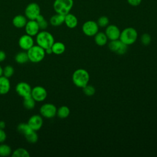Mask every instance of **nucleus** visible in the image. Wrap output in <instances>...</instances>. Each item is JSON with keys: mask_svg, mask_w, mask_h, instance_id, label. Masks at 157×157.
Here are the masks:
<instances>
[{"mask_svg": "<svg viewBox=\"0 0 157 157\" xmlns=\"http://www.w3.org/2000/svg\"><path fill=\"white\" fill-rule=\"evenodd\" d=\"M72 79L74 84L79 88H83L88 85L90 80V74L84 69H77L72 74Z\"/></svg>", "mask_w": 157, "mask_h": 157, "instance_id": "f257e3e1", "label": "nucleus"}, {"mask_svg": "<svg viewBox=\"0 0 157 157\" xmlns=\"http://www.w3.org/2000/svg\"><path fill=\"white\" fill-rule=\"evenodd\" d=\"M36 40L37 44L44 50L51 47L55 42L53 35L50 33L45 30L39 31L37 33Z\"/></svg>", "mask_w": 157, "mask_h": 157, "instance_id": "f03ea898", "label": "nucleus"}, {"mask_svg": "<svg viewBox=\"0 0 157 157\" xmlns=\"http://www.w3.org/2000/svg\"><path fill=\"white\" fill-rule=\"evenodd\" d=\"M138 36L136 29L132 27H128L121 31L119 39L127 45L133 44Z\"/></svg>", "mask_w": 157, "mask_h": 157, "instance_id": "7ed1b4c3", "label": "nucleus"}, {"mask_svg": "<svg viewBox=\"0 0 157 157\" xmlns=\"http://www.w3.org/2000/svg\"><path fill=\"white\" fill-rule=\"evenodd\" d=\"M73 6V0H55L53 4V7L55 12L64 15L70 13Z\"/></svg>", "mask_w": 157, "mask_h": 157, "instance_id": "20e7f679", "label": "nucleus"}, {"mask_svg": "<svg viewBox=\"0 0 157 157\" xmlns=\"http://www.w3.org/2000/svg\"><path fill=\"white\" fill-rule=\"evenodd\" d=\"M29 60L33 63H39L42 61L45 56V50L39 46L33 45L27 50Z\"/></svg>", "mask_w": 157, "mask_h": 157, "instance_id": "39448f33", "label": "nucleus"}, {"mask_svg": "<svg viewBox=\"0 0 157 157\" xmlns=\"http://www.w3.org/2000/svg\"><path fill=\"white\" fill-rule=\"evenodd\" d=\"M39 14H40V7L36 2L29 3L25 9V15L28 20H35Z\"/></svg>", "mask_w": 157, "mask_h": 157, "instance_id": "423d86ee", "label": "nucleus"}, {"mask_svg": "<svg viewBox=\"0 0 157 157\" xmlns=\"http://www.w3.org/2000/svg\"><path fill=\"white\" fill-rule=\"evenodd\" d=\"M99 31L97 22L93 20H88L82 25V31L85 35L89 37L94 36Z\"/></svg>", "mask_w": 157, "mask_h": 157, "instance_id": "0eeeda50", "label": "nucleus"}, {"mask_svg": "<svg viewBox=\"0 0 157 157\" xmlns=\"http://www.w3.org/2000/svg\"><path fill=\"white\" fill-rule=\"evenodd\" d=\"M108 47L111 51L120 55L124 54L128 49V45L122 42L120 39L110 40Z\"/></svg>", "mask_w": 157, "mask_h": 157, "instance_id": "6e6552de", "label": "nucleus"}, {"mask_svg": "<svg viewBox=\"0 0 157 157\" xmlns=\"http://www.w3.org/2000/svg\"><path fill=\"white\" fill-rule=\"evenodd\" d=\"M40 115L46 118H52L56 115L57 109L56 106L52 103H45L40 108Z\"/></svg>", "mask_w": 157, "mask_h": 157, "instance_id": "1a4fd4ad", "label": "nucleus"}, {"mask_svg": "<svg viewBox=\"0 0 157 157\" xmlns=\"http://www.w3.org/2000/svg\"><path fill=\"white\" fill-rule=\"evenodd\" d=\"M31 96L37 102L44 101L47 96V92L45 88L41 86H36L32 88Z\"/></svg>", "mask_w": 157, "mask_h": 157, "instance_id": "9d476101", "label": "nucleus"}, {"mask_svg": "<svg viewBox=\"0 0 157 157\" xmlns=\"http://www.w3.org/2000/svg\"><path fill=\"white\" fill-rule=\"evenodd\" d=\"M31 90L32 88L31 86L28 83L25 82L18 83L15 87V91L17 93L23 98L30 96L31 93Z\"/></svg>", "mask_w": 157, "mask_h": 157, "instance_id": "9b49d317", "label": "nucleus"}, {"mask_svg": "<svg viewBox=\"0 0 157 157\" xmlns=\"http://www.w3.org/2000/svg\"><path fill=\"white\" fill-rule=\"evenodd\" d=\"M105 33L110 40L119 39L121 31L115 25H109L105 29Z\"/></svg>", "mask_w": 157, "mask_h": 157, "instance_id": "f8f14e48", "label": "nucleus"}, {"mask_svg": "<svg viewBox=\"0 0 157 157\" xmlns=\"http://www.w3.org/2000/svg\"><path fill=\"white\" fill-rule=\"evenodd\" d=\"M18 45L21 49L27 51L34 45L33 37L27 34L21 36L18 40Z\"/></svg>", "mask_w": 157, "mask_h": 157, "instance_id": "ddd939ff", "label": "nucleus"}, {"mask_svg": "<svg viewBox=\"0 0 157 157\" xmlns=\"http://www.w3.org/2000/svg\"><path fill=\"white\" fill-rule=\"evenodd\" d=\"M26 33L31 36H34L39 32V26L37 22L35 20H29L27 21L25 26Z\"/></svg>", "mask_w": 157, "mask_h": 157, "instance_id": "4468645a", "label": "nucleus"}, {"mask_svg": "<svg viewBox=\"0 0 157 157\" xmlns=\"http://www.w3.org/2000/svg\"><path fill=\"white\" fill-rule=\"evenodd\" d=\"M28 123L33 130L36 131L40 129L42 126L43 120L41 116L39 115H34L29 118Z\"/></svg>", "mask_w": 157, "mask_h": 157, "instance_id": "2eb2a0df", "label": "nucleus"}, {"mask_svg": "<svg viewBox=\"0 0 157 157\" xmlns=\"http://www.w3.org/2000/svg\"><path fill=\"white\" fill-rule=\"evenodd\" d=\"M66 26L69 28H75L78 25V19L75 15L69 13L64 16V23Z\"/></svg>", "mask_w": 157, "mask_h": 157, "instance_id": "dca6fc26", "label": "nucleus"}, {"mask_svg": "<svg viewBox=\"0 0 157 157\" xmlns=\"http://www.w3.org/2000/svg\"><path fill=\"white\" fill-rule=\"evenodd\" d=\"M10 88V83L9 78L2 75L0 77V94H7Z\"/></svg>", "mask_w": 157, "mask_h": 157, "instance_id": "f3484780", "label": "nucleus"}, {"mask_svg": "<svg viewBox=\"0 0 157 157\" xmlns=\"http://www.w3.org/2000/svg\"><path fill=\"white\" fill-rule=\"evenodd\" d=\"M27 21V18L23 15H17L12 19L13 25L17 28H24Z\"/></svg>", "mask_w": 157, "mask_h": 157, "instance_id": "a211bd4d", "label": "nucleus"}, {"mask_svg": "<svg viewBox=\"0 0 157 157\" xmlns=\"http://www.w3.org/2000/svg\"><path fill=\"white\" fill-rule=\"evenodd\" d=\"M64 15L56 13L50 18V23L53 26H59L64 23Z\"/></svg>", "mask_w": 157, "mask_h": 157, "instance_id": "6ab92c4d", "label": "nucleus"}, {"mask_svg": "<svg viewBox=\"0 0 157 157\" xmlns=\"http://www.w3.org/2000/svg\"><path fill=\"white\" fill-rule=\"evenodd\" d=\"M94 42L98 46H104L107 42L108 38L105 33L98 32L94 36Z\"/></svg>", "mask_w": 157, "mask_h": 157, "instance_id": "aec40b11", "label": "nucleus"}, {"mask_svg": "<svg viewBox=\"0 0 157 157\" xmlns=\"http://www.w3.org/2000/svg\"><path fill=\"white\" fill-rule=\"evenodd\" d=\"M51 48H52L53 53L55 55L63 54L66 50L65 45L61 42H54L52 46L51 47Z\"/></svg>", "mask_w": 157, "mask_h": 157, "instance_id": "412c9836", "label": "nucleus"}, {"mask_svg": "<svg viewBox=\"0 0 157 157\" xmlns=\"http://www.w3.org/2000/svg\"><path fill=\"white\" fill-rule=\"evenodd\" d=\"M23 104L25 108L28 110L33 109L36 105V101L33 98V97L30 95L29 96L23 98Z\"/></svg>", "mask_w": 157, "mask_h": 157, "instance_id": "4be33fe9", "label": "nucleus"}, {"mask_svg": "<svg viewBox=\"0 0 157 157\" xmlns=\"http://www.w3.org/2000/svg\"><path fill=\"white\" fill-rule=\"evenodd\" d=\"M70 114V109L67 106L63 105L59 107L56 111L57 116L61 119H64L67 118Z\"/></svg>", "mask_w": 157, "mask_h": 157, "instance_id": "5701e85b", "label": "nucleus"}, {"mask_svg": "<svg viewBox=\"0 0 157 157\" xmlns=\"http://www.w3.org/2000/svg\"><path fill=\"white\" fill-rule=\"evenodd\" d=\"M15 61L18 64H24L26 63L28 60V56L27 52H20L18 53L15 57Z\"/></svg>", "mask_w": 157, "mask_h": 157, "instance_id": "b1692460", "label": "nucleus"}, {"mask_svg": "<svg viewBox=\"0 0 157 157\" xmlns=\"http://www.w3.org/2000/svg\"><path fill=\"white\" fill-rule=\"evenodd\" d=\"M30 156L29 152L23 148H18L15 150L12 154V157H29Z\"/></svg>", "mask_w": 157, "mask_h": 157, "instance_id": "393cba45", "label": "nucleus"}, {"mask_svg": "<svg viewBox=\"0 0 157 157\" xmlns=\"http://www.w3.org/2000/svg\"><path fill=\"white\" fill-rule=\"evenodd\" d=\"M17 131L18 132H20V134H22L25 136L26 134L30 132L31 131H33V129L31 128V127L29 126L28 123H21L18 125Z\"/></svg>", "mask_w": 157, "mask_h": 157, "instance_id": "a878e982", "label": "nucleus"}, {"mask_svg": "<svg viewBox=\"0 0 157 157\" xmlns=\"http://www.w3.org/2000/svg\"><path fill=\"white\" fill-rule=\"evenodd\" d=\"M26 140L31 144H35L38 140V135L36 132V131H31L30 132L25 135Z\"/></svg>", "mask_w": 157, "mask_h": 157, "instance_id": "bb28decb", "label": "nucleus"}, {"mask_svg": "<svg viewBox=\"0 0 157 157\" xmlns=\"http://www.w3.org/2000/svg\"><path fill=\"white\" fill-rule=\"evenodd\" d=\"M35 20L37 22L40 29L44 30V29H45L47 28V26H48V22L45 19V18L44 17V16L42 15L39 14L36 17Z\"/></svg>", "mask_w": 157, "mask_h": 157, "instance_id": "cd10ccee", "label": "nucleus"}, {"mask_svg": "<svg viewBox=\"0 0 157 157\" xmlns=\"http://www.w3.org/2000/svg\"><path fill=\"white\" fill-rule=\"evenodd\" d=\"M12 153V150L10 146L7 144H0V156H8Z\"/></svg>", "mask_w": 157, "mask_h": 157, "instance_id": "c85d7f7f", "label": "nucleus"}, {"mask_svg": "<svg viewBox=\"0 0 157 157\" xmlns=\"http://www.w3.org/2000/svg\"><path fill=\"white\" fill-rule=\"evenodd\" d=\"M97 24L99 26V27H107L109 25V19L106 16H101L98 19Z\"/></svg>", "mask_w": 157, "mask_h": 157, "instance_id": "c756f323", "label": "nucleus"}, {"mask_svg": "<svg viewBox=\"0 0 157 157\" xmlns=\"http://www.w3.org/2000/svg\"><path fill=\"white\" fill-rule=\"evenodd\" d=\"M82 88H83V91L84 94L86 96H91L94 95L95 92H96V90H95L94 87L92 85H86V86H85Z\"/></svg>", "mask_w": 157, "mask_h": 157, "instance_id": "7c9ffc66", "label": "nucleus"}, {"mask_svg": "<svg viewBox=\"0 0 157 157\" xmlns=\"http://www.w3.org/2000/svg\"><path fill=\"white\" fill-rule=\"evenodd\" d=\"M13 73H14L13 67L12 66L7 65L3 69L2 75H4V77H6L7 78H9L11 76H12Z\"/></svg>", "mask_w": 157, "mask_h": 157, "instance_id": "2f4dec72", "label": "nucleus"}, {"mask_svg": "<svg viewBox=\"0 0 157 157\" xmlns=\"http://www.w3.org/2000/svg\"><path fill=\"white\" fill-rule=\"evenodd\" d=\"M141 42L144 45H148L151 40V36L148 33H144L140 37Z\"/></svg>", "mask_w": 157, "mask_h": 157, "instance_id": "473e14b6", "label": "nucleus"}, {"mask_svg": "<svg viewBox=\"0 0 157 157\" xmlns=\"http://www.w3.org/2000/svg\"><path fill=\"white\" fill-rule=\"evenodd\" d=\"M142 0H127L128 3L131 6L136 7L140 4Z\"/></svg>", "mask_w": 157, "mask_h": 157, "instance_id": "72a5a7b5", "label": "nucleus"}, {"mask_svg": "<svg viewBox=\"0 0 157 157\" xmlns=\"http://www.w3.org/2000/svg\"><path fill=\"white\" fill-rule=\"evenodd\" d=\"M7 136L3 129L0 128V144L4 142L6 139Z\"/></svg>", "mask_w": 157, "mask_h": 157, "instance_id": "f704fd0d", "label": "nucleus"}, {"mask_svg": "<svg viewBox=\"0 0 157 157\" xmlns=\"http://www.w3.org/2000/svg\"><path fill=\"white\" fill-rule=\"evenodd\" d=\"M6 58V53L4 51L0 50V62L3 61Z\"/></svg>", "mask_w": 157, "mask_h": 157, "instance_id": "c9c22d12", "label": "nucleus"}, {"mask_svg": "<svg viewBox=\"0 0 157 157\" xmlns=\"http://www.w3.org/2000/svg\"><path fill=\"white\" fill-rule=\"evenodd\" d=\"M45 54H48V55H50V54L53 53V52H52V50L51 47L45 49Z\"/></svg>", "mask_w": 157, "mask_h": 157, "instance_id": "e433bc0d", "label": "nucleus"}, {"mask_svg": "<svg viewBox=\"0 0 157 157\" xmlns=\"http://www.w3.org/2000/svg\"><path fill=\"white\" fill-rule=\"evenodd\" d=\"M6 127V123L4 121H0V128L1 129H4Z\"/></svg>", "mask_w": 157, "mask_h": 157, "instance_id": "4c0bfd02", "label": "nucleus"}, {"mask_svg": "<svg viewBox=\"0 0 157 157\" xmlns=\"http://www.w3.org/2000/svg\"><path fill=\"white\" fill-rule=\"evenodd\" d=\"M3 74V69L2 68V67L0 66V77Z\"/></svg>", "mask_w": 157, "mask_h": 157, "instance_id": "58836bf2", "label": "nucleus"}]
</instances>
